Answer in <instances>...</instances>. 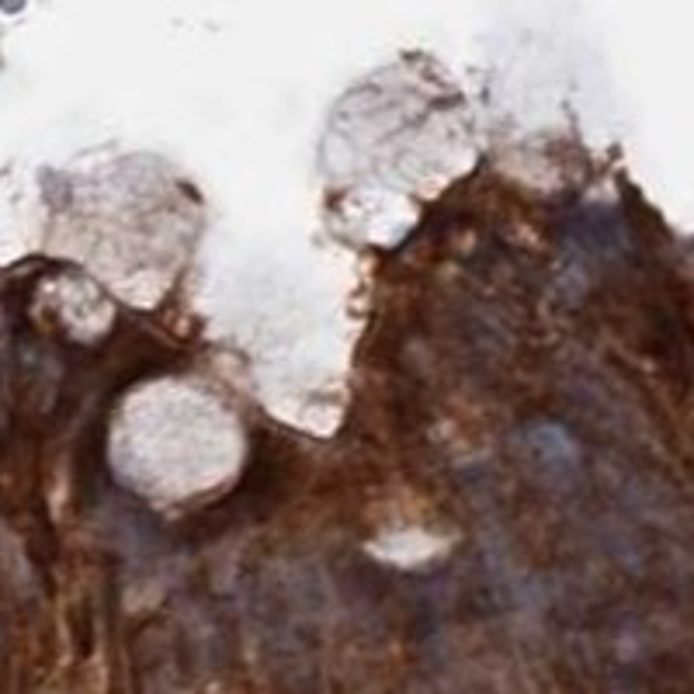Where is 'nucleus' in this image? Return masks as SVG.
Masks as SVG:
<instances>
[{"label": "nucleus", "instance_id": "f257e3e1", "mask_svg": "<svg viewBox=\"0 0 694 694\" xmlns=\"http://www.w3.org/2000/svg\"><path fill=\"white\" fill-rule=\"evenodd\" d=\"M532 448L538 452V455H545V462L548 466H556V469H563V466H573L576 462V445L566 438V430L563 427H538L535 434H532Z\"/></svg>", "mask_w": 694, "mask_h": 694}]
</instances>
